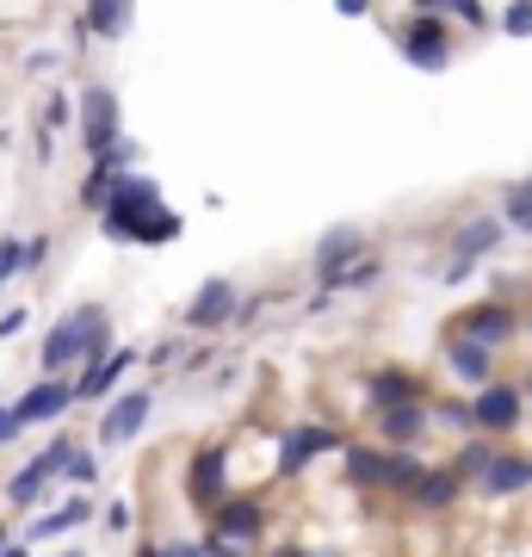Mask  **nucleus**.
<instances>
[{
	"mask_svg": "<svg viewBox=\"0 0 532 557\" xmlns=\"http://www.w3.org/2000/svg\"><path fill=\"white\" fill-rule=\"evenodd\" d=\"M99 223H106L112 242H149V248H161V242L180 236V211L161 205V186L149 174H119L112 180V199H106Z\"/></svg>",
	"mask_w": 532,
	"mask_h": 557,
	"instance_id": "nucleus-1",
	"label": "nucleus"
},
{
	"mask_svg": "<svg viewBox=\"0 0 532 557\" xmlns=\"http://www.w3.org/2000/svg\"><path fill=\"white\" fill-rule=\"evenodd\" d=\"M273 557H310V552H297V545H285V552H273Z\"/></svg>",
	"mask_w": 532,
	"mask_h": 557,
	"instance_id": "nucleus-45",
	"label": "nucleus"
},
{
	"mask_svg": "<svg viewBox=\"0 0 532 557\" xmlns=\"http://www.w3.org/2000/svg\"><path fill=\"white\" fill-rule=\"evenodd\" d=\"M396 44H403V57H409L415 69H428V75H440V69L453 62V38H446V20H440V13H409V20L396 25Z\"/></svg>",
	"mask_w": 532,
	"mask_h": 557,
	"instance_id": "nucleus-3",
	"label": "nucleus"
},
{
	"mask_svg": "<svg viewBox=\"0 0 532 557\" xmlns=\"http://www.w3.org/2000/svg\"><path fill=\"white\" fill-rule=\"evenodd\" d=\"M94 520V502L75 496V502H62V508H50V515H38L32 527H25V545H44V539H62V533H75V527H87Z\"/></svg>",
	"mask_w": 532,
	"mask_h": 557,
	"instance_id": "nucleus-18",
	"label": "nucleus"
},
{
	"mask_svg": "<svg viewBox=\"0 0 532 557\" xmlns=\"http://www.w3.org/2000/svg\"><path fill=\"white\" fill-rule=\"evenodd\" d=\"M131 366H137V354H131V347H112L99 366H87V372L75 379V403H106L112 391H119V379L131 372Z\"/></svg>",
	"mask_w": 532,
	"mask_h": 557,
	"instance_id": "nucleus-16",
	"label": "nucleus"
},
{
	"mask_svg": "<svg viewBox=\"0 0 532 557\" xmlns=\"http://www.w3.org/2000/svg\"><path fill=\"white\" fill-rule=\"evenodd\" d=\"M341 458L359 490H391V446H347Z\"/></svg>",
	"mask_w": 532,
	"mask_h": 557,
	"instance_id": "nucleus-19",
	"label": "nucleus"
},
{
	"mask_svg": "<svg viewBox=\"0 0 532 557\" xmlns=\"http://www.w3.org/2000/svg\"><path fill=\"white\" fill-rule=\"evenodd\" d=\"M415 13H440V20L453 13V20H465V25H483V7H477V0H421Z\"/></svg>",
	"mask_w": 532,
	"mask_h": 557,
	"instance_id": "nucleus-30",
	"label": "nucleus"
},
{
	"mask_svg": "<svg viewBox=\"0 0 532 557\" xmlns=\"http://www.w3.org/2000/svg\"><path fill=\"white\" fill-rule=\"evenodd\" d=\"M527 335H532V317H527Z\"/></svg>",
	"mask_w": 532,
	"mask_h": 557,
	"instance_id": "nucleus-48",
	"label": "nucleus"
},
{
	"mask_svg": "<svg viewBox=\"0 0 532 557\" xmlns=\"http://www.w3.org/2000/svg\"><path fill=\"white\" fill-rule=\"evenodd\" d=\"M62 124H69V100L57 94V100L44 106V137H50V131H62Z\"/></svg>",
	"mask_w": 532,
	"mask_h": 557,
	"instance_id": "nucleus-34",
	"label": "nucleus"
},
{
	"mask_svg": "<svg viewBox=\"0 0 532 557\" xmlns=\"http://www.w3.org/2000/svg\"><path fill=\"white\" fill-rule=\"evenodd\" d=\"M502 236H508L502 218H465V223H458V230H453V267H446V285H458V278L471 273L483 255H495Z\"/></svg>",
	"mask_w": 532,
	"mask_h": 557,
	"instance_id": "nucleus-8",
	"label": "nucleus"
},
{
	"mask_svg": "<svg viewBox=\"0 0 532 557\" xmlns=\"http://www.w3.org/2000/svg\"><path fill=\"white\" fill-rule=\"evenodd\" d=\"M341 13H347V20H366V13H372V0H335Z\"/></svg>",
	"mask_w": 532,
	"mask_h": 557,
	"instance_id": "nucleus-40",
	"label": "nucleus"
},
{
	"mask_svg": "<svg viewBox=\"0 0 532 557\" xmlns=\"http://www.w3.org/2000/svg\"><path fill=\"white\" fill-rule=\"evenodd\" d=\"M446 359H453V372L458 379H471V384H490L495 379V354L490 347H477V341H446Z\"/></svg>",
	"mask_w": 532,
	"mask_h": 557,
	"instance_id": "nucleus-23",
	"label": "nucleus"
},
{
	"mask_svg": "<svg viewBox=\"0 0 532 557\" xmlns=\"http://www.w3.org/2000/svg\"><path fill=\"white\" fill-rule=\"evenodd\" d=\"M242 310V292L236 278H205V292L186 304V329H223V322Z\"/></svg>",
	"mask_w": 532,
	"mask_h": 557,
	"instance_id": "nucleus-14",
	"label": "nucleus"
},
{
	"mask_svg": "<svg viewBox=\"0 0 532 557\" xmlns=\"http://www.w3.org/2000/svg\"><path fill=\"white\" fill-rule=\"evenodd\" d=\"M260 527H267V508L255 496H230L211 515V539H230V545H248V552L260 545Z\"/></svg>",
	"mask_w": 532,
	"mask_h": 557,
	"instance_id": "nucleus-13",
	"label": "nucleus"
},
{
	"mask_svg": "<svg viewBox=\"0 0 532 557\" xmlns=\"http://www.w3.org/2000/svg\"><path fill=\"white\" fill-rule=\"evenodd\" d=\"M44 260H50V236H32V242H25V273L44 267Z\"/></svg>",
	"mask_w": 532,
	"mask_h": 557,
	"instance_id": "nucleus-37",
	"label": "nucleus"
},
{
	"mask_svg": "<svg viewBox=\"0 0 532 557\" xmlns=\"http://www.w3.org/2000/svg\"><path fill=\"white\" fill-rule=\"evenodd\" d=\"M62 557H81V552H62Z\"/></svg>",
	"mask_w": 532,
	"mask_h": 557,
	"instance_id": "nucleus-47",
	"label": "nucleus"
},
{
	"mask_svg": "<svg viewBox=\"0 0 532 557\" xmlns=\"http://www.w3.org/2000/svg\"><path fill=\"white\" fill-rule=\"evenodd\" d=\"M81 25H87L94 38H124V32H131V0H87Z\"/></svg>",
	"mask_w": 532,
	"mask_h": 557,
	"instance_id": "nucleus-24",
	"label": "nucleus"
},
{
	"mask_svg": "<svg viewBox=\"0 0 532 557\" xmlns=\"http://www.w3.org/2000/svg\"><path fill=\"white\" fill-rule=\"evenodd\" d=\"M520 397H527V409H532V372H527V384H520Z\"/></svg>",
	"mask_w": 532,
	"mask_h": 557,
	"instance_id": "nucleus-44",
	"label": "nucleus"
},
{
	"mask_svg": "<svg viewBox=\"0 0 532 557\" xmlns=\"http://www.w3.org/2000/svg\"><path fill=\"white\" fill-rule=\"evenodd\" d=\"M428 428H434V421H428V403H396V409H378V440H384L391 453H409Z\"/></svg>",
	"mask_w": 532,
	"mask_h": 557,
	"instance_id": "nucleus-15",
	"label": "nucleus"
},
{
	"mask_svg": "<svg viewBox=\"0 0 532 557\" xmlns=\"http://www.w3.org/2000/svg\"><path fill=\"white\" fill-rule=\"evenodd\" d=\"M131 557H161V545H137V552H131Z\"/></svg>",
	"mask_w": 532,
	"mask_h": 557,
	"instance_id": "nucleus-43",
	"label": "nucleus"
},
{
	"mask_svg": "<svg viewBox=\"0 0 532 557\" xmlns=\"http://www.w3.org/2000/svg\"><path fill=\"white\" fill-rule=\"evenodd\" d=\"M458 490H465V478H458L453 465H440V471H421V478H415V490H409V496L421 502V508H453V502H458Z\"/></svg>",
	"mask_w": 532,
	"mask_h": 557,
	"instance_id": "nucleus-22",
	"label": "nucleus"
},
{
	"mask_svg": "<svg viewBox=\"0 0 532 557\" xmlns=\"http://www.w3.org/2000/svg\"><path fill=\"white\" fill-rule=\"evenodd\" d=\"M106 533H131V502H112L106 508Z\"/></svg>",
	"mask_w": 532,
	"mask_h": 557,
	"instance_id": "nucleus-36",
	"label": "nucleus"
},
{
	"mask_svg": "<svg viewBox=\"0 0 532 557\" xmlns=\"http://www.w3.org/2000/svg\"><path fill=\"white\" fill-rule=\"evenodd\" d=\"M186 496L205 515H218L230 502V446H198L193 465H186Z\"/></svg>",
	"mask_w": 532,
	"mask_h": 557,
	"instance_id": "nucleus-5",
	"label": "nucleus"
},
{
	"mask_svg": "<svg viewBox=\"0 0 532 557\" xmlns=\"http://www.w3.org/2000/svg\"><path fill=\"white\" fill-rule=\"evenodd\" d=\"M149 409H156V391H149V384H143V391H124V397H112V409L99 416V446H131V440L143 434Z\"/></svg>",
	"mask_w": 532,
	"mask_h": 557,
	"instance_id": "nucleus-9",
	"label": "nucleus"
},
{
	"mask_svg": "<svg viewBox=\"0 0 532 557\" xmlns=\"http://www.w3.org/2000/svg\"><path fill=\"white\" fill-rule=\"evenodd\" d=\"M372 278H378V260H372V255H359L354 267L341 273V292H359V285H372Z\"/></svg>",
	"mask_w": 532,
	"mask_h": 557,
	"instance_id": "nucleus-33",
	"label": "nucleus"
},
{
	"mask_svg": "<svg viewBox=\"0 0 532 557\" xmlns=\"http://www.w3.org/2000/svg\"><path fill=\"white\" fill-rule=\"evenodd\" d=\"M112 180H119V174H106V168L94 161V174L81 180V205H87V211H106V199H112Z\"/></svg>",
	"mask_w": 532,
	"mask_h": 557,
	"instance_id": "nucleus-28",
	"label": "nucleus"
},
{
	"mask_svg": "<svg viewBox=\"0 0 532 557\" xmlns=\"http://www.w3.org/2000/svg\"><path fill=\"white\" fill-rule=\"evenodd\" d=\"M112 143H124V131H119V94L94 81V87H81V149L99 161Z\"/></svg>",
	"mask_w": 532,
	"mask_h": 557,
	"instance_id": "nucleus-4",
	"label": "nucleus"
},
{
	"mask_svg": "<svg viewBox=\"0 0 532 557\" xmlns=\"http://www.w3.org/2000/svg\"><path fill=\"white\" fill-rule=\"evenodd\" d=\"M502 218H508V230H527L532 236V180H514L508 193H502Z\"/></svg>",
	"mask_w": 532,
	"mask_h": 557,
	"instance_id": "nucleus-25",
	"label": "nucleus"
},
{
	"mask_svg": "<svg viewBox=\"0 0 532 557\" xmlns=\"http://www.w3.org/2000/svg\"><path fill=\"white\" fill-rule=\"evenodd\" d=\"M25 273V242L20 236H0V285H13Z\"/></svg>",
	"mask_w": 532,
	"mask_h": 557,
	"instance_id": "nucleus-31",
	"label": "nucleus"
},
{
	"mask_svg": "<svg viewBox=\"0 0 532 557\" xmlns=\"http://www.w3.org/2000/svg\"><path fill=\"white\" fill-rule=\"evenodd\" d=\"M428 421H434V428H453V434H477L471 403H440V409H428Z\"/></svg>",
	"mask_w": 532,
	"mask_h": 557,
	"instance_id": "nucleus-29",
	"label": "nucleus"
},
{
	"mask_svg": "<svg viewBox=\"0 0 532 557\" xmlns=\"http://www.w3.org/2000/svg\"><path fill=\"white\" fill-rule=\"evenodd\" d=\"M316 453H347V440L335 428H322V421H297L292 434H285V446H279V478H297Z\"/></svg>",
	"mask_w": 532,
	"mask_h": 557,
	"instance_id": "nucleus-10",
	"label": "nucleus"
},
{
	"mask_svg": "<svg viewBox=\"0 0 532 557\" xmlns=\"http://www.w3.org/2000/svg\"><path fill=\"white\" fill-rule=\"evenodd\" d=\"M366 397H372L378 409H396V403H421V384H415V372H403V366H384V372L366 379Z\"/></svg>",
	"mask_w": 532,
	"mask_h": 557,
	"instance_id": "nucleus-21",
	"label": "nucleus"
},
{
	"mask_svg": "<svg viewBox=\"0 0 532 557\" xmlns=\"http://www.w3.org/2000/svg\"><path fill=\"white\" fill-rule=\"evenodd\" d=\"M477 490H483V496H520V490H527L532 483V458H514V453H495L490 465H483V471H477Z\"/></svg>",
	"mask_w": 532,
	"mask_h": 557,
	"instance_id": "nucleus-17",
	"label": "nucleus"
},
{
	"mask_svg": "<svg viewBox=\"0 0 532 557\" xmlns=\"http://www.w3.org/2000/svg\"><path fill=\"white\" fill-rule=\"evenodd\" d=\"M520 416H527V397H520V384H508V379H490L483 391H477V403H471L477 434H514Z\"/></svg>",
	"mask_w": 532,
	"mask_h": 557,
	"instance_id": "nucleus-6",
	"label": "nucleus"
},
{
	"mask_svg": "<svg viewBox=\"0 0 532 557\" xmlns=\"http://www.w3.org/2000/svg\"><path fill=\"white\" fill-rule=\"evenodd\" d=\"M7 545H13V533H7V527H0V552H7Z\"/></svg>",
	"mask_w": 532,
	"mask_h": 557,
	"instance_id": "nucleus-46",
	"label": "nucleus"
},
{
	"mask_svg": "<svg viewBox=\"0 0 532 557\" xmlns=\"http://www.w3.org/2000/svg\"><path fill=\"white\" fill-rule=\"evenodd\" d=\"M161 557H205V539H168Z\"/></svg>",
	"mask_w": 532,
	"mask_h": 557,
	"instance_id": "nucleus-35",
	"label": "nucleus"
},
{
	"mask_svg": "<svg viewBox=\"0 0 532 557\" xmlns=\"http://www.w3.org/2000/svg\"><path fill=\"white\" fill-rule=\"evenodd\" d=\"M453 335L458 341H477V347H508L520 335V317H514L508 304H471V310H458L453 317Z\"/></svg>",
	"mask_w": 532,
	"mask_h": 557,
	"instance_id": "nucleus-7",
	"label": "nucleus"
},
{
	"mask_svg": "<svg viewBox=\"0 0 532 557\" xmlns=\"http://www.w3.org/2000/svg\"><path fill=\"white\" fill-rule=\"evenodd\" d=\"M366 255V236L359 230H329V236L316 242V285L322 292H341V273Z\"/></svg>",
	"mask_w": 532,
	"mask_h": 557,
	"instance_id": "nucleus-12",
	"label": "nucleus"
},
{
	"mask_svg": "<svg viewBox=\"0 0 532 557\" xmlns=\"http://www.w3.org/2000/svg\"><path fill=\"white\" fill-rule=\"evenodd\" d=\"M112 354V322H106V304H81V310H69V317L44 335V372L50 379H62L69 366H99V359Z\"/></svg>",
	"mask_w": 532,
	"mask_h": 557,
	"instance_id": "nucleus-2",
	"label": "nucleus"
},
{
	"mask_svg": "<svg viewBox=\"0 0 532 557\" xmlns=\"http://www.w3.org/2000/svg\"><path fill=\"white\" fill-rule=\"evenodd\" d=\"M62 483H75V490L99 483V458L87 453V446H75V453H69V465H62Z\"/></svg>",
	"mask_w": 532,
	"mask_h": 557,
	"instance_id": "nucleus-27",
	"label": "nucleus"
},
{
	"mask_svg": "<svg viewBox=\"0 0 532 557\" xmlns=\"http://www.w3.org/2000/svg\"><path fill=\"white\" fill-rule=\"evenodd\" d=\"M69 409H75V384L69 379H38L20 403H13V421H20V434H25V428L57 421V416H69Z\"/></svg>",
	"mask_w": 532,
	"mask_h": 557,
	"instance_id": "nucleus-11",
	"label": "nucleus"
},
{
	"mask_svg": "<svg viewBox=\"0 0 532 557\" xmlns=\"http://www.w3.org/2000/svg\"><path fill=\"white\" fill-rule=\"evenodd\" d=\"M490 458H495V446H490V440H483V434H471V440H465V446H458L453 471H458V478H465V483H471L477 471H483V465H490Z\"/></svg>",
	"mask_w": 532,
	"mask_h": 557,
	"instance_id": "nucleus-26",
	"label": "nucleus"
},
{
	"mask_svg": "<svg viewBox=\"0 0 532 557\" xmlns=\"http://www.w3.org/2000/svg\"><path fill=\"white\" fill-rule=\"evenodd\" d=\"M502 32L508 38H532V0H514L508 13H502Z\"/></svg>",
	"mask_w": 532,
	"mask_h": 557,
	"instance_id": "nucleus-32",
	"label": "nucleus"
},
{
	"mask_svg": "<svg viewBox=\"0 0 532 557\" xmlns=\"http://www.w3.org/2000/svg\"><path fill=\"white\" fill-rule=\"evenodd\" d=\"M0 557H32V545H25V539H13V545H7Z\"/></svg>",
	"mask_w": 532,
	"mask_h": 557,
	"instance_id": "nucleus-42",
	"label": "nucleus"
},
{
	"mask_svg": "<svg viewBox=\"0 0 532 557\" xmlns=\"http://www.w3.org/2000/svg\"><path fill=\"white\" fill-rule=\"evenodd\" d=\"M25 329V310H7V317H0V341H13Z\"/></svg>",
	"mask_w": 532,
	"mask_h": 557,
	"instance_id": "nucleus-38",
	"label": "nucleus"
},
{
	"mask_svg": "<svg viewBox=\"0 0 532 557\" xmlns=\"http://www.w3.org/2000/svg\"><path fill=\"white\" fill-rule=\"evenodd\" d=\"M149 359H156V366H174V359H180V341H161V347H156Z\"/></svg>",
	"mask_w": 532,
	"mask_h": 557,
	"instance_id": "nucleus-41",
	"label": "nucleus"
},
{
	"mask_svg": "<svg viewBox=\"0 0 532 557\" xmlns=\"http://www.w3.org/2000/svg\"><path fill=\"white\" fill-rule=\"evenodd\" d=\"M20 440V421H13V409H0V446H13Z\"/></svg>",
	"mask_w": 532,
	"mask_h": 557,
	"instance_id": "nucleus-39",
	"label": "nucleus"
},
{
	"mask_svg": "<svg viewBox=\"0 0 532 557\" xmlns=\"http://www.w3.org/2000/svg\"><path fill=\"white\" fill-rule=\"evenodd\" d=\"M50 465H44V458H32V465H20V471H13V478H7V508H38L44 496H50Z\"/></svg>",
	"mask_w": 532,
	"mask_h": 557,
	"instance_id": "nucleus-20",
	"label": "nucleus"
}]
</instances>
